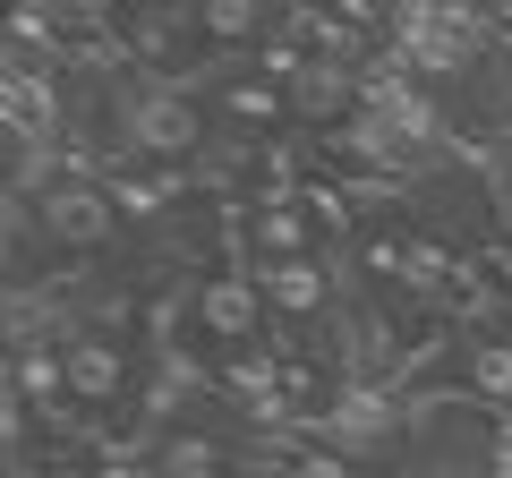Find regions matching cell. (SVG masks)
Segmentation results:
<instances>
[{"instance_id":"30bf717a","label":"cell","mask_w":512,"mask_h":478,"mask_svg":"<svg viewBox=\"0 0 512 478\" xmlns=\"http://www.w3.org/2000/svg\"><path fill=\"white\" fill-rule=\"evenodd\" d=\"M282 478H359V461L333 444H299V453H282Z\"/></svg>"},{"instance_id":"6da1fadb","label":"cell","mask_w":512,"mask_h":478,"mask_svg":"<svg viewBox=\"0 0 512 478\" xmlns=\"http://www.w3.org/2000/svg\"><path fill=\"white\" fill-rule=\"evenodd\" d=\"M26 205H35V231L60 257H94V248L120 239V197H111L103 171H43Z\"/></svg>"},{"instance_id":"8992f818","label":"cell","mask_w":512,"mask_h":478,"mask_svg":"<svg viewBox=\"0 0 512 478\" xmlns=\"http://www.w3.org/2000/svg\"><path fill=\"white\" fill-rule=\"evenodd\" d=\"M128 385H137V359H128L120 333H69V410L77 419H103V410L128 402Z\"/></svg>"},{"instance_id":"7a4b0ae2","label":"cell","mask_w":512,"mask_h":478,"mask_svg":"<svg viewBox=\"0 0 512 478\" xmlns=\"http://www.w3.org/2000/svg\"><path fill=\"white\" fill-rule=\"evenodd\" d=\"M239 248H248V265L265 274V265H308L316 248H325V197H308V188H265V197L239 205Z\"/></svg>"},{"instance_id":"ba28073f","label":"cell","mask_w":512,"mask_h":478,"mask_svg":"<svg viewBox=\"0 0 512 478\" xmlns=\"http://www.w3.org/2000/svg\"><path fill=\"white\" fill-rule=\"evenodd\" d=\"M453 393L512 419V333H470V342L453 350Z\"/></svg>"},{"instance_id":"277c9868","label":"cell","mask_w":512,"mask_h":478,"mask_svg":"<svg viewBox=\"0 0 512 478\" xmlns=\"http://www.w3.org/2000/svg\"><path fill=\"white\" fill-rule=\"evenodd\" d=\"M146 470L154 478H239V444L222 419H197V410H171L146 436Z\"/></svg>"},{"instance_id":"5b68a950","label":"cell","mask_w":512,"mask_h":478,"mask_svg":"<svg viewBox=\"0 0 512 478\" xmlns=\"http://www.w3.org/2000/svg\"><path fill=\"white\" fill-rule=\"evenodd\" d=\"M197 103L214 111V120H231V129H248V137L291 129V86H282L274 69H256V60H239V69H214V77L197 86Z\"/></svg>"},{"instance_id":"9c48e42d","label":"cell","mask_w":512,"mask_h":478,"mask_svg":"<svg viewBox=\"0 0 512 478\" xmlns=\"http://www.w3.org/2000/svg\"><path fill=\"white\" fill-rule=\"evenodd\" d=\"M265 308L282 316V325H308V316H325L333 308V274H325V257H308V265H265Z\"/></svg>"},{"instance_id":"52a82bcc","label":"cell","mask_w":512,"mask_h":478,"mask_svg":"<svg viewBox=\"0 0 512 478\" xmlns=\"http://www.w3.org/2000/svg\"><path fill=\"white\" fill-rule=\"evenodd\" d=\"M359 111H367L359 60H299L291 69V120H308V129H359Z\"/></svg>"},{"instance_id":"3957f363","label":"cell","mask_w":512,"mask_h":478,"mask_svg":"<svg viewBox=\"0 0 512 478\" xmlns=\"http://www.w3.org/2000/svg\"><path fill=\"white\" fill-rule=\"evenodd\" d=\"M188 325H197V342L222 350V359H239V350H265V325H274V308H265V282L239 274V265H214V274L188 291Z\"/></svg>"}]
</instances>
